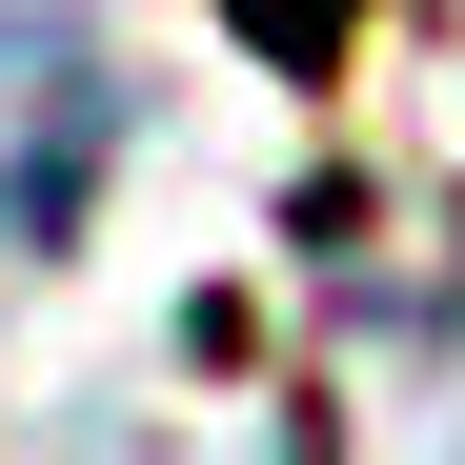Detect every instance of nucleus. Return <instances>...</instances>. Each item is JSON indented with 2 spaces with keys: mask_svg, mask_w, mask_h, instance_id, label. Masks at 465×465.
Here are the masks:
<instances>
[{
  "mask_svg": "<svg viewBox=\"0 0 465 465\" xmlns=\"http://www.w3.org/2000/svg\"><path fill=\"white\" fill-rule=\"evenodd\" d=\"M122 142V61L82 21H0V243H61Z\"/></svg>",
  "mask_w": 465,
  "mask_h": 465,
  "instance_id": "1",
  "label": "nucleus"
},
{
  "mask_svg": "<svg viewBox=\"0 0 465 465\" xmlns=\"http://www.w3.org/2000/svg\"><path fill=\"white\" fill-rule=\"evenodd\" d=\"M223 21H243V41H263V61H324V41H344V21H364V0H223Z\"/></svg>",
  "mask_w": 465,
  "mask_h": 465,
  "instance_id": "2",
  "label": "nucleus"
}]
</instances>
